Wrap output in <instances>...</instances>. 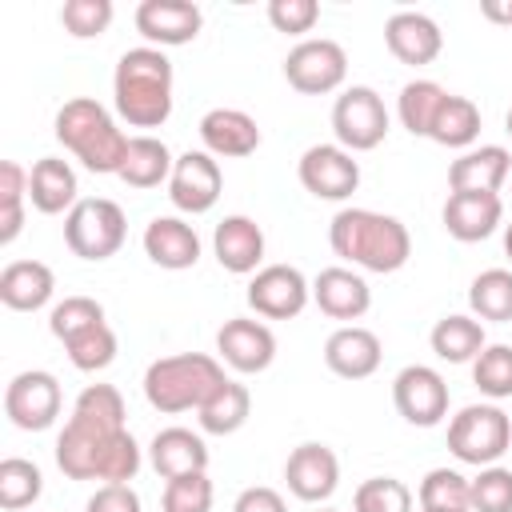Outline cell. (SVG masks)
I'll return each mask as SVG.
<instances>
[{
  "label": "cell",
  "mask_w": 512,
  "mask_h": 512,
  "mask_svg": "<svg viewBox=\"0 0 512 512\" xmlns=\"http://www.w3.org/2000/svg\"><path fill=\"white\" fill-rule=\"evenodd\" d=\"M332 252L368 268V272H396L404 268V260L412 256V240L408 228L396 216L372 212V208H344L332 216L328 228Z\"/></svg>",
  "instance_id": "1"
},
{
  "label": "cell",
  "mask_w": 512,
  "mask_h": 512,
  "mask_svg": "<svg viewBox=\"0 0 512 512\" xmlns=\"http://www.w3.org/2000/svg\"><path fill=\"white\" fill-rule=\"evenodd\" d=\"M112 88H116V112L132 128H156L172 116V60L152 44L128 48L120 56Z\"/></svg>",
  "instance_id": "2"
},
{
  "label": "cell",
  "mask_w": 512,
  "mask_h": 512,
  "mask_svg": "<svg viewBox=\"0 0 512 512\" xmlns=\"http://www.w3.org/2000/svg\"><path fill=\"white\" fill-rule=\"evenodd\" d=\"M228 376L220 364L204 352H180V356H160L144 372V396L160 412H188L200 408Z\"/></svg>",
  "instance_id": "3"
},
{
  "label": "cell",
  "mask_w": 512,
  "mask_h": 512,
  "mask_svg": "<svg viewBox=\"0 0 512 512\" xmlns=\"http://www.w3.org/2000/svg\"><path fill=\"white\" fill-rule=\"evenodd\" d=\"M124 208L108 196H92V200H80L68 220H64V240L68 248L80 256V260H108L120 252L124 244Z\"/></svg>",
  "instance_id": "4"
},
{
  "label": "cell",
  "mask_w": 512,
  "mask_h": 512,
  "mask_svg": "<svg viewBox=\"0 0 512 512\" xmlns=\"http://www.w3.org/2000/svg\"><path fill=\"white\" fill-rule=\"evenodd\" d=\"M512 444V420L496 404H468L448 424V448L464 464H492Z\"/></svg>",
  "instance_id": "5"
},
{
  "label": "cell",
  "mask_w": 512,
  "mask_h": 512,
  "mask_svg": "<svg viewBox=\"0 0 512 512\" xmlns=\"http://www.w3.org/2000/svg\"><path fill=\"white\" fill-rule=\"evenodd\" d=\"M348 72V56L336 40L316 36V40H300L288 56H284V80L304 92V96H324L332 88L344 84Z\"/></svg>",
  "instance_id": "6"
},
{
  "label": "cell",
  "mask_w": 512,
  "mask_h": 512,
  "mask_svg": "<svg viewBox=\"0 0 512 512\" xmlns=\"http://www.w3.org/2000/svg\"><path fill=\"white\" fill-rule=\"evenodd\" d=\"M336 140L352 152H368L388 136V108L368 84H352L344 96H336L332 108Z\"/></svg>",
  "instance_id": "7"
},
{
  "label": "cell",
  "mask_w": 512,
  "mask_h": 512,
  "mask_svg": "<svg viewBox=\"0 0 512 512\" xmlns=\"http://www.w3.org/2000/svg\"><path fill=\"white\" fill-rule=\"evenodd\" d=\"M392 400H396V412L416 424V428H432L444 420L448 412V384L436 368L428 364H408L400 368V376L392 380Z\"/></svg>",
  "instance_id": "8"
},
{
  "label": "cell",
  "mask_w": 512,
  "mask_h": 512,
  "mask_svg": "<svg viewBox=\"0 0 512 512\" xmlns=\"http://www.w3.org/2000/svg\"><path fill=\"white\" fill-rule=\"evenodd\" d=\"M4 412L24 432L48 428L60 416V384H56V376L52 372H40V368L12 376L8 388H4Z\"/></svg>",
  "instance_id": "9"
},
{
  "label": "cell",
  "mask_w": 512,
  "mask_h": 512,
  "mask_svg": "<svg viewBox=\"0 0 512 512\" xmlns=\"http://www.w3.org/2000/svg\"><path fill=\"white\" fill-rule=\"evenodd\" d=\"M300 184L320 200H344L360 188V164L340 144H312L300 156Z\"/></svg>",
  "instance_id": "10"
},
{
  "label": "cell",
  "mask_w": 512,
  "mask_h": 512,
  "mask_svg": "<svg viewBox=\"0 0 512 512\" xmlns=\"http://www.w3.org/2000/svg\"><path fill=\"white\" fill-rule=\"evenodd\" d=\"M248 304L256 316L268 320H292L308 304V280L292 264H268L248 284Z\"/></svg>",
  "instance_id": "11"
},
{
  "label": "cell",
  "mask_w": 512,
  "mask_h": 512,
  "mask_svg": "<svg viewBox=\"0 0 512 512\" xmlns=\"http://www.w3.org/2000/svg\"><path fill=\"white\" fill-rule=\"evenodd\" d=\"M124 432V428H104L80 412H72V420L64 424L60 440H56V464L64 476L72 480H96V468H100V456L108 448V440Z\"/></svg>",
  "instance_id": "12"
},
{
  "label": "cell",
  "mask_w": 512,
  "mask_h": 512,
  "mask_svg": "<svg viewBox=\"0 0 512 512\" xmlns=\"http://www.w3.org/2000/svg\"><path fill=\"white\" fill-rule=\"evenodd\" d=\"M220 188H224V176H220V164L208 156V152H184L176 156L172 164V180H168V196L180 212H208L216 200H220Z\"/></svg>",
  "instance_id": "13"
},
{
  "label": "cell",
  "mask_w": 512,
  "mask_h": 512,
  "mask_svg": "<svg viewBox=\"0 0 512 512\" xmlns=\"http://www.w3.org/2000/svg\"><path fill=\"white\" fill-rule=\"evenodd\" d=\"M284 480H288V492L308 500V504L328 500L336 492V480H340V460L328 444H300L284 460Z\"/></svg>",
  "instance_id": "14"
},
{
  "label": "cell",
  "mask_w": 512,
  "mask_h": 512,
  "mask_svg": "<svg viewBox=\"0 0 512 512\" xmlns=\"http://www.w3.org/2000/svg\"><path fill=\"white\" fill-rule=\"evenodd\" d=\"M216 352L236 368V372H264L276 356V336L268 324L248 320V316H232L224 320V328L216 332Z\"/></svg>",
  "instance_id": "15"
},
{
  "label": "cell",
  "mask_w": 512,
  "mask_h": 512,
  "mask_svg": "<svg viewBox=\"0 0 512 512\" xmlns=\"http://www.w3.org/2000/svg\"><path fill=\"white\" fill-rule=\"evenodd\" d=\"M384 40H388V52L400 60V64H432L444 48V36H440V24L424 12H392L388 24H384Z\"/></svg>",
  "instance_id": "16"
},
{
  "label": "cell",
  "mask_w": 512,
  "mask_h": 512,
  "mask_svg": "<svg viewBox=\"0 0 512 512\" xmlns=\"http://www.w3.org/2000/svg\"><path fill=\"white\" fill-rule=\"evenodd\" d=\"M380 336L360 324H344L324 340V364L344 380H364L380 368Z\"/></svg>",
  "instance_id": "17"
},
{
  "label": "cell",
  "mask_w": 512,
  "mask_h": 512,
  "mask_svg": "<svg viewBox=\"0 0 512 512\" xmlns=\"http://www.w3.org/2000/svg\"><path fill=\"white\" fill-rule=\"evenodd\" d=\"M204 16L192 0H140L136 8V28L152 44H188L196 40Z\"/></svg>",
  "instance_id": "18"
},
{
  "label": "cell",
  "mask_w": 512,
  "mask_h": 512,
  "mask_svg": "<svg viewBox=\"0 0 512 512\" xmlns=\"http://www.w3.org/2000/svg\"><path fill=\"white\" fill-rule=\"evenodd\" d=\"M444 228L448 236L472 244V240H484L496 232L500 216H504V204L496 192H448L444 200Z\"/></svg>",
  "instance_id": "19"
},
{
  "label": "cell",
  "mask_w": 512,
  "mask_h": 512,
  "mask_svg": "<svg viewBox=\"0 0 512 512\" xmlns=\"http://www.w3.org/2000/svg\"><path fill=\"white\" fill-rule=\"evenodd\" d=\"M312 300L332 320H360L368 312V304H372V292H368L364 276H356L352 268L332 264V268H320V276L312 284Z\"/></svg>",
  "instance_id": "20"
},
{
  "label": "cell",
  "mask_w": 512,
  "mask_h": 512,
  "mask_svg": "<svg viewBox=\"0 0 512 512\" xmlns=\"http://www.w3.org/2000/svg\"><path fill=\"white\" fill-rule=\"evenodd\" d=\"M144 252L152 264H160L168 272H184L200 260V236L180 216H156L144 228Z\"/></svg>",
  "instance_id": "21"
},
{
  "label": "cell",
  "mask_w": 512,
  "mask_h": 512,
  "mask_svg": "<svg viewBox=\"0 0 512 512\" xmlns=\"http://www.w3.org/2000/svg\"><path fill=\"white\" fill-rule=\"evenodd\" d=\"M200 140L212 156H252L260 148V124L240 108H212L200 116Z\"/></svg>",
  "instance_id": "22"
},
{
  "label": "cell",
  "mask_w": 512,
  "mask_h": 512,
  "mask_svg": "<svg viewBox=\"0 0 512 512\" xmlns=\"http://www.w3.org/2000/svg\"><path fill=\"white\" fill-rule=\"evenodd\" d=\"M508 168H512L508 148H500V144H480V148H468L464 156L452 160V168H448V188H452V192H496V196H500V184L508 180Z\"/></svg>",
  "instance_id": "23"
},
{
  "label": "cell",
  "mask_w": 512,
  "mask_h": 512,
  "mask_svg": "<svg viewBox=\"0 0 512 512\" xmlns=\"http://www.w3.org/2000/svg\"><path fill=\"white\" fill-rule=\"evenodd\" d=\"M212 248L220 268L244 276V272H256V264L264 260V232L252 216H224L212 232Z\"/></svg>",
  "instance_id": "24"
},
{
  "label": "cell",
  "mask_w": 512,
  "mask_h": 512,
  "mask_svg": "<svg viewBox=\"0 0 512 512\" xmlns=\"http://www.w3.org/2000/svg\"><path fill=\"white\" fill-rule=\"evenodd\" d=\"M56 288V276L44 260H12L4 272H0V300L16 312H36L48 304Z\"/></svg>",
  "instance_id": "25"
},
{
  "label": "cell",
  "mask_w": 512,
  "mask_h": 512,
  "mask_svg": "<svg viewBox=\"0 0 512 512\" xmlns=\"http://www.w3.org/2000/svg\"><path fill=\"white\" fill-rule=\"evenodd\" d=\"M152 468L164 476V480H176V476H192V472H204L208 468V448L196 432L188 428H164L152 436Z\"/></svg>",
  "instance_id": "26"
},
{
  "label": "cell",
  "mask_w": 512,
  "mask_h": 512,
  "mask_svg": "<svg viewBox=\"0 0 512 512\" xmlns=\"http://www.w3.org/2000/svg\"><path fill=\"white\" fill-rule=\"evenodd\" d=\"M28 196L36 204V212H48V216H56L64 208L72 212L80 200H76V172L68 168V160H60V156L36 160L28 172Z\"/></svg>",
  "instance_id": "27"
},
{
  "label": "cell",
  "mask_w": 512,
  "mask_h": 512,
  "mask_svg": "<svg viewBox=\"0 0 512 512\" xmlns=\"http://www.w3.org/2000/svg\"><path fill=\"white\" fill-rule=\"evenodd\" d=\"M172 152L164 140L156 136H132L128 140V152H124V164H120V180L132 184V188H156L160 180H172Z\"/></svg>",
  "instance_id": "28"
},
{
  "label": "cell",
  "mask_w": 512,
  "mask_h": 512,
  "mask_svg": "<svg viewBox=\"0 0 512 512\" xmlns=\"http://www.w3.org/2000/svg\"><path fill=\"white\" fill-rule=\"evenodd\" d=\"M248 408H252L248 388L236 384V380H224V384H220L196 412H200V428H204V432H212V436H228V432H236V428L248 420Z\"/></svg>",
  "instance_id": "29"
},
{
  "label": "cell",
  "mask_w": 512,
  "mask_h": 512,
  "mask_svg": "<svg viewBox=\"0 0 512 512\" xmlns=\"http://www.w3.org/2000/svg\"><path fill=\"white\" fill-rule=\"evenodd\" d=\"M432 352L448 364H464L476 360L484 352V328L472 316H444L432 328Z\"/></svg>",
  "instance_id": "30"
},
{
  "label": "cell",
  "mask_w": 512,
  "mask_h": 512,
  "mask_svg": "<svg viewBox=\"0 0 512 512\" xmlns=\"http://www.w3.org/2000/svg\"><path fill=\"white\" fill-rule=\"evenodd\" d=\"M476 132H480V108L468 96L448 92L444 104H440V112H436V120H432V132L428 136L436 144H444V148H468L476 140Z\"/></svg>",
  "instance_id": "31"
},
{
  "label": "cell",
  "mask_w": 512,
  "mask_h": 512,
  "mask_svg": "<svg viewBox=\"0 0 512 512\" xmlns=\"http://www.w3.org/2000/svg\"><path fill=\"white\" fill-rule=\"evenodd\" d=\"M444 88L436 84V80H408L404 88H400V104H396V112H400V124L412 132V136H428L432 132V120H436V112H440V104H444Z\"/></svg>",
  "instance_id": "32"
},
{
  "label": "cell",
  "mask_w": 512,
  "mask_h": 512,
  "mask_svg": "<svg viewBox=\"0 0 512 512\" xmlns=\"http://www.w3.org/2000/svg\"><path fill=\"white\" fill-rule=\"evenodd\" d=\"M468 304L480 320H496L508 324L512 320V272L508 268H488L472 280L468 288Z\"/></svg>",
  "instance_id": "33"
},
{
  "label": "cell",
  "mask_w": 512,
  "mask_h": 512,
  "mask_svg": "<svg viewBox=\"0 0 512 512\" xmlns=\"http://www.w3.org/2000/svg\"><path fill=\"white\" fill-rule=\"evenodd\" d=\"M112 116L104 112V104H96L92 96H72L64 100V108L56 112V140L64 148H76L80 140H88L100 124H108Z\"/></svg>",
  "instance_id": "34"
},
{
  "label": "cell",
  "mask_w": 512,
  "mask_h": 512,
  "mask_svg": "<svg viewBox=\"0 0 512 512\" xmlns=\"http://www.w3.org/2000/svg\"><path fill=\"white\" fill-rule=\"evenodd\" d=\"M420 508L424 512H472L468 508V480L452 468H432L420 480Z\"/></svg>",
  "instance_id": "35"
},
{
  "label": "cell",
  "mask_w": 512,
  "mask_h": 512,
  "mask_svg": "<svg viewBox=\"0 0 512 512\" xmlns=\"http://www.w3.org/2000/svg\"><path fill=\"white\" fill-rule=\"evenodd\" d=\"M72 152L84 160L88 172H120L124 152H128V136L108 120V124H100L88 140H80Z\"/></svg>",
  "instance_id": "36"
},
{
  "label": "cell",
  "mask_w": 512,
  "mask_h": 512,
  "mask_svg": "<svg viewBox=\"0 0 512 512\" xmlns=\"http://www.w3.org/2000/svg\"><path fill=\"white\" fill-rule=\"evenodd\" d=\"M44 488V476L32 460L8 456L0 460V508H28Z\"/></svg>",
  "instance_id": "37"
},
{
  "label": "cell",
  "mask_w": 512,
  "mask_h": 512,
  "mask_svg": "<svg viewBox=\"0 0 512 512\" xmlns=\"http://www.w3.org/2000/svg\"><path fill=\"white\" fill-rule=\"evenodd\" d=\"M68 360L80 368V372H96V368H108L112 356H116V332L108 328V320L84 328L80 336H72L68 344Z\"/></svg>",
  "instance_id": "38"
},
{
  "label": "cell",
  "mask_w": 512,
  "mask_h": 512,
  "mask_svg": "<svg viewBox=\"0 0 512 512\" xmlns=\"http://www.w3.org/2000/svg\"><path fill=\"white\" fill-rule=\"evenodd\" d=\"M472 380L484 396H512V348L508 344H484V352L472 360Z\"/></svg>",
  "instance_id": "39"
},
{
  "label": "cell",
  "mask_w": 512,
  "mask_h": 512,
  "mask_svg": "<svg viewBox=\"0 0 512 512\" xmlns=\"http://www.w3.org/2000/svg\"><path fill=\"white\" fill-rule=\"evenodd\" d=\"M104 320V308H100V300H92V296H64L56 308H52V316H48V328H52V336L56 340H72V336H80L84 328H92V324H100Z\"/></svg>",
  "instance_id": "40"
},
{
  "label": "cell",
  "mask_w": 512,
  "mask_h": 512,
  "mask_svg": "<svg viewBox=\"0 0 512 512\" xmlns=\"http://www.w3.org/2000/svg\"><path fill=\"white\" fill-rule=\"evenodd\" d=\"M468 508L472 512H512V472L508 468H480L476 480H468Z\"/></svg>",
  "instance_id": "41"
},
{
  "label": "cell",
  "mask_w": 512,
  "mask_h": 512,
  "mask_svg": "<svg viewBox=\"0 0 512 512\" xmlns=\"http://www.w3.org/2000/svg\"><path fill=\"white\" fill-rule=\"evenodd\" d=\"M356 512H412V492L396 476H372L356 488Z\"/></svg>",
  "instance_id": "42"
},
{
  "label": "cell",
  "mask_w": 512,
  "mask_h": 512,
  "mask_svg": "<svg viewBox=\"0 0 512 512\" xmlns=\"http://www.w3.org/2000/svg\"><path fill=\"white\" fill-rule=\"evenodd\" d=\"M140 472V448L132 440V432H116L100 456V468H96V480H108V484H128L132 476Z\"/></svg>",
  "instance_id": "43"
},
{
  "label": "cell",
  "mask_w": 512,
  "mask_h": 512,
  "mask_svg": "<svg viewBox=\"0 0 512 512\" xmlns=\"http://www.w3.org/2000/svg\"><path fill=\"white\" fill-rule=\"evenodd\" d=\"M164 512H212V480L208 472L176 476L164 484Z\"/></svg>",
  "instance_id": "44"
},
{
  "label": "cell",
  "mask_w": 512,
  "mask_h": 512,
  "mask_svg": "<svg viewBox=\"0 0 512 512\" xmlns=\"http://www.w3.org/2000/svg\"><path fill=\"white\" fill-rule=\"evenodd\" d=\"M80 416L104 424V428H124V396L112 388V384H88L80 396H76V408Z\"/></svg>",
  "instance_id": "45"
},
{
  "label": "cell",
  "mask_w": 512,
  "mask_h": 512,
  "mask_svg": "<svg viewBox=\"0 0 512 512\" xmlns=\"http://www.w3.org/2000/svg\"><path fill=\"white\" fill-rule=\"evenodd\" d=\"M60 24L72 36H100L112 24V0H64Z\"/></svg>",
  "instance_id": "46"
},
{
  "label": "cell",
  "mask_w": 512,
  "mask_h": 512,
  "mask_svg": "<svg viewBox=\"0 0 512 512\" xmlns=\"http://www.w3.org/2000/svg\"><path fill=\"white\" fill-rule=\"evenodd\" d=\"M268 20H272L276 32L300 36L320 20V4L316 0H272L268 4Z\"/></svg>",
  "instance_id": "47"
},
{
  "label": "cell",
  "mask_w": 512,
  "mask_h": 512,
  "mask_svg": "<svg viewBox=\"0 0 512 512\" xmlns=\"http://www.w3.org/2000/svg\"><path fill=\"white\" fill-rule=\"evenodd\" d=\"M84 512H140V496L128 484H104L92 492Z\"/></svg>",
  "instance_id": "48"
},
{
  "label": "cell",
  "mask_w": 512,
  "mask_h": 512,
  "mask_svg": "<svg viewBox=\"0 0 512 512\" xmlns=\"http://www.w3.org/2000/svg\"><path fill=\"white\" fill-rule=\"evenodd\" d=\"M28 196V172L16 160H0V208H16Z\"/></svg>",
  "instance_id": "49"
},
{
  "label": "cell",
  "mask_w": 512,
  "mask_h": 512,
  "mask_svg": "<svg viewBox=\"0 0 512 512\" xmlns=\"http://www.w3.org/2000/svg\"><path fill=\"white\" fill-rule=\"evenodd\" d=\"M232 512H288V508H284V496H280L276 488L256 484V488H244V492L236 496Z\"/></svg>",
  "instance_id": "50"
},
{
  "label": "cell",
  "mask_w": 512,
  "mask_h": 512,
  "mask_svg": "<svg viewBox=\"0 0 512 512\" xmlns=\"http://www.w3.org/2000/svg\"><path fill=\"white\" fill-rule=\"evenodd\" d=\"M20 228H24V204H16V208H0V244H12Z\"/></svg>",
  "instance_id": "51"
},
{
  "label": "cell",
  "mask_w": 512,
  "mask_h": 512,
  "mask_svg": "<svg viewBox=\"0 0 512 512\" xmlns=\"http://www.w3.org/2000/svg\"><path fill=\"white\" fill-rule=\"evenodd\" d=\"M484 16H492V20H504V24H512V0H508V4H496V0H488V4H484Z\"/></svg>",
  "instance_id": "52"
},
{
  "label": "cell",
  "mask_w": 512,
  "mask_h": 512,
  "mask_svg": "<svg viewBox=\"0 0 512 512\" xmlns=\"http://www.w3.org/2000/svg\"><path fill=\"white\" fill-rule=\"evenodd\" d=\"M504 252H508V260H512V224H504Z\"/></svg>",
  "instance_id": "53"
},
{
  "label": "cell",
  "mask_w": 512,
  "mask_h": 512,
  "mask_svg": "<svg viewBox=\"0 0 512 512\" xmlns=\"http://www.w3.org/2000/svg\"><path fill=\"white\" fill-rule=\"evenodd\" d=\"M504 124H508V136H512V108H508V116H504Z\"/></svg>",
  "instance_id": "54"
},
{
  "label": "cell",
  "mask_w": 512,
  "mask_h": 512,
  "mask_svg": "<svg viewBox=\"0 0 512 512\" xmlns=\"http://www.w3.org/2000/svg\"><path fill=\"white\" fill-rule=\"evenodd\" d=\"M324 512H332V508H324Z\"/></svg>",
  "instance_id": "55"
}]
</instances>
